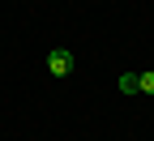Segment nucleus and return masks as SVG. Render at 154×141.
I'll return each mask as SVG.
<instances>
[{
    "label": "nucleus",
    "instance_id": "obj_1",
    "mask_svg": "<svg viewBox=\"0 0 154 141\" xmlns=\"http://www.w3.org/2000/svg\"><path fill=\"white\" fill-rule=\"evenodd\" d=\"M47 73H51V77H69V73H73V51H69V47H56V51L47 56Z\"/></svg>",
    "mask_w": 154,
    "mask_h": 141
},
{
    "label": "nucleus",
    "instance_id": "obj_2",
    "mask_svg": "<svg viewBox=\"0 0 154 141\" xmlns=\"http://www.w3.org/2000/svg\"><path fill=\"white\" fill-rule=\"evenodd\" d=\"M137 90L141 94H154V73H137Z\"/></svg>",
    "mask_w": 154,
    "mask_h": 141
},
{
    "label": "nucleus",
    "instance_id": "obj_3",
    "mask_svg": "<svg viewBox=\"0 0 154 141\" xmlns=\"http://www.w3.org/2000/svg\"><path fill=\"white\" fill-rule=\"evenodd\" d=\"M120 90H124V94H137V73H124V77H120Z\"/></svg>",
    "mask_w": 154,
    "mask_h": 141
}]
</instances>
